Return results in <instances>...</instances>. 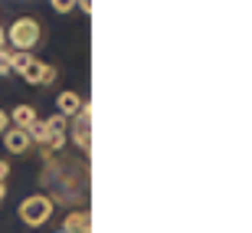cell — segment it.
Wrapping results in <instances>:
<instances>
[{
	"instance_id": "6da1fadb",
	"label": "cell",
	"mask_w": 252,
	"mask_h": 233,
	"mask_svg": "<svg viewBox=\"0 0 252 233\" xmlns=\"http://www.w3.org/2000/svg\"><path fill=\"white\" fill-rule=\"evenodd\" d=\"M39 181L53 204L63 200V204H82L89 197V158H75V155H43V171H39Z\"/></svg>"
},
{
	"instance_id": "7a4b0ae2",
	"label": "cell",
	"mask_w": 252,
	"mask_h": 233,
	"mask_svg": "<svg viewBox=\"0 0 252 233\" xmlns=\"http://www.w3.org/2000/svg\"><path fill=\"white\" fill-rule=\"evenodd\" d=\"M7 43L13 53H33L43 43V27L36 17H17L7 27Z\"/></svg>"
},
{
	"instance_id": "3957f363",
	"label": "cell",
	"mask_w": 252,
	"mask_h": 233,
	"mask_svg": "<svg viewBox=\"0 0 252 233\" xmlns=\"http://www.w3.org/2000/svg\"><path fill=\"white\" fill-rule=\"evenodd\" d=\"M17 214H20V220H23L27 227L39 230V227L49 224V217L56 214V204H53L46 194H30V197H23V200H20Z\"/></svg>"
},
{
	"instance_id": "277c9868",
	"label": "cell",
	"mask_w": 252,
	"mask_h": 233,
	"mask_svg": "<svg viewBox=\"0 0 252 233\" xmlns=\"http://www.w3.org/2000/svg\"><path fill=\"white\" fill-rule=\"evenodd\" d=\"M69 141H72L75 148L82 151V158H89V151H92V105L82 102L79 115L72 118V128H69Z\"/></svg>"
},
{
	"instance_id": "5b68a950",
	"label": "cell",
	"mask_w": 252,
	"mask_h": 233,
	"mask_svg": "<svg viewBox=\"0 0 252 233\" xmlns=\"http://www.w3.org/2000/svg\"><path fill=\"white\" fill-rule=\"evenodd\" d=\"M43 125H46L43 155H59V151H65V145H69V121H65L63 115H53V118L43 121Z\"/></svg>"
},
{
	"instance_id": "8992f818",
	"label": "cell",
	"mask_w": 252,
	"mask_h": 233,
	"mask_svg": "<svg viewBox=\"0 0 252 233\" xmlns=\"http://www.w3.org/2000/svg\"><path fill=\"white\" fill-rule=\"evenodd\" d=\"M20 76H23V82H30V85H53L56 82V69L49 63H43V59H36V56L27 59V66L20 69Z\"/></svg>"
},
{
	"instance_id": "52a82bcc",
	"label": "cell",
	"mask_w": 252,
	"mask_h": 233,
	"mask_svg": "<svg viewBox=\"0 0 252 233\" xmlns=\"http://www.w3.org/2000/svg\"><path fill=\"white\" fill-rule=\"evenodd\" d=\"M59 233H92V214H89L85 207H79V210L72 207V210L63 217Z\"/></svg>"
},
{
	"instance_id": "ba28073f",
	"label": "cell",
	"mask_w": 252,
	"mask_h": 233,
	"mask_svg": "<svg viewBox=\"0 0 252 233\" xmlns=\"http://www.w3.org/2000/svg\"><path fill=\"white\" fill-rule=\"evenodd\" d=\"M0 138H3V148H7L10 155H27V151L33 148V141H30V135L23 128H7Z\"/></svg>"
},
{
	"instance_id": "9c48e42d",
	"label": "cell",
	"mask_w": 252,
	"mask_h": 233,
	"mask_svg": "<svg viewBox=\"0 0 252 233\" xmlns=\"http://www.w3.org/2000/svg\"><path fill=\"white\" fill-rule=\"evenodd\" d=\"M79 109H82V95H75L72 89H65V92L56 95V115H63L65 121L75 118V115H79Z\"/></svg>"
},
{
	"instance_id": "30bf717a",
	"label": "cell",
	"mask_w": 252,
	"mask_h": 233,
	"mask_svg": "<svg viewBox=\"0 0 252 233\" xmlns=\"http://www.w3.org/2000/svg\"><path fill=\"white\" fill-rule=\"evenodd\" d=\"M10 115V128H33V125H36L39 121V115H36V109H33V105H17V109H13V112H7Z\"/></svg>"
},
{
	"instance_id": "8fae6325",
	"label": "cell",
	"mask_w": 252,
	"mask_h": 233,
	"mask_svg": "<svg viewBox=\"0 0 252 233\" xmlns=\"http://www.w3.org/2000/svg\"><path fill=\"white\" fill-rule=\"evenodd\" d=\"M10 59H13V49H0V76H10Z\"/></svg>"
},
{
	"instance_id": "7c38bea8",
	"label": "cell",
	"mask_w": 252,
	"mask_h": 233,
	"mask_svg": "<svg viewBox=\"0 0 252 233\" xmlns=\"http://www.w3.org/2000/svg\"><path fill=\"white\" fill-rule=\"evenodd\" d=\"M49 7L56 10V13H69V10H72L75 3H72V0H53V3H49Z\"/></svg>"
},
{
	"instance_id": "4fadbf2b",
	"label": "cell",
	"mask_w": 252,
	"mask_h": 233,
	"mask_svg": "<svg viewBox=\"0 0 252 233\" xmlns=\"http://www.w3.org/2000/svg\"><path fill=\"white\" fill-rule=\"evenodd\" d=\"M7 177H10V161L0 158V184H7Z\"/></svg>"
},
{
	"instance_id": "5bb4252c",
	"label": "cell",
	"mask_w": 252,
	"mask_h": 233,
	"mask_svg": "<svg viewBox=\"0 0 252 233\" xmlns=\"http://www.w3.org/2000/svg\"><path fill=\"white\" fill-rule=\"evenodd\" d=\"M75 7H79V10H82V13H85V17H89V13H92V7H95V3H92V0H79Z\"/></svg>"
},
{
	"instance_id": "9a60e30c",
	"label": "cell",
	"mask_w": 252,
	"mask_h": 233,
	"mask_svg": "<svg viewBox=\"0 0 252 233\" xmlns=\"http://www.w3.org/2000/svg\"><path fill=\"white\" fill-rule=\"evenodd\" d=\"M7 128H10V115L3 112V109H0V135H3V131H7Z\"/></svg>"
},
{
	"instance_id": "2e32d148",
	"label": "cell",
	"mask_w": 252,
	"mask_h": 233,
	"mask_svg": "<svg viewBox=\"0 0 252 233\" xmlns=\"http://www.w3.org/2000/svg\"><path fill=\"white\" fill-rule=\"evenodd\" d=\"M0 49H7V27H0Z\"/></svg>"
},
{
	"instance_id": "e0dca14e",
	"label": "cell",
	"mask_w": 252,
	"mask_h": 233,
	"mask_svg": "<svg viewBox=\"0 0 252 233\" xmlns=\"http://www.w3.org/2000/svg\"><path fill=\"white\" fill-rule=\"evenodd\" d=\"M3 197H7V184H0V204H3Z\"/></svg>"
}]
</instances>
